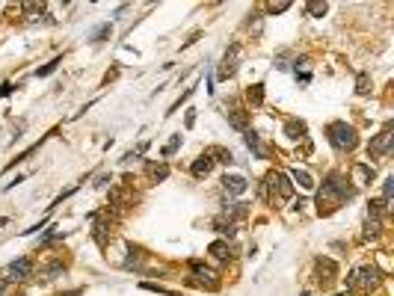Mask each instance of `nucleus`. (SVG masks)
Returning <instances> with one entry per match:
<instances>
[{
    "mask_svg": "<svg viewBox=\"0 0 394 296\" xmlns=\"http://www.w3.org/2000/svg\"><path fill=\"white\" fill-rule=\"evenodd\" d=\"M56 65H59V59H53L51 65H45V69H39V71H36V74H39V77H45V74H51V71L56 69Z\"/></svg>",
    "mask_w": 394,
    "mask_h": 296,
    "instance_id": "obj_17",
    "label": "nucleus"
},
{
    "mask_svg": "<svg viewBox=\"0 0 394 296\" xmlns=\"http://www.w3.org/2000/svg\"><path fill=\"white\" fill-rule=\"evenodd\" d=\"M178 142H181V137H175V140H172V142H169V145H166V148H163V154L169 157V154H172V151H175V148H178Z\"/></svg>",
    "mask_w": 394,
    "mask_h": 296,
    "instance_id": "obj_18",
    "label": "nucleus"
},
{
    "mask_svg": "<svg viewBox=\"0 0 394 296\" xmlns=\"http://www.w3.org/2000/svg\"><path fill=\"white\" fill-rule=\"evenodd\" d=\"M285 134H288L291 140H299V137L306 134V124H302V122H291L288 127H285Z\"/></svg>",
    "mask_w": 394,
    "mask_h": 296,
    "instance_id": "obj_10",
    "label": "nucleus"
},
{
    "mask_svg": "<svg viewBox=\"0 0 394 296\" xmlns=\"http://www.w3.org/2000/svg\"><path fill=\"white\" fill-rule=\"evenodd\" d=\"M309 12H311V15H323L326 3H309Z\"/></svg>",
    "mask_w": 394,
    "mask_h": 296,
    "instance_id": "obj_16",
    "label": "nucleus"
},
{
    "mask_svg": "<svg viewBox=\"0 0 394 296\" xmlns=\"http://www.w3.org/2000/svg\"><path fill=\"white\" fill-rule=\"evenodd\" d=\"M267 9H270V12H285V9H288V3H270Z\"/></svg>",
    "mask_w": 394,
    "mask_h": 296,
    "instance_id": "obj_19",
    "label": "nucleus"
},
{
    "mask_svg": "<svg viewBox=\"0 0 394 296\" xmlns=\"http://www.w3.org/2000/svg\"><path fill=\"white\" fill-rule=\"evenodd\" d=\"M356 175H359V184H361V181L374 178V169H371V166H365V163H359V166H356Z\"/></svg>",
    "mask_w": 394,
    "mask_h": 296,
    "instance_id": "obj_15",
    "label": "nucleus"
},
{
    "mask_svg": "<svg viewBox=\"0 0 394 296\" xmlns=\"http://www.w3.org/2000/svg\"><path fill=\"white\" fill-rule=\"evenodd\" d=\"M214 163H217V160H210L207 154H202L199 160H196V163H193V175H196V178H202V175H207Z\"/></svg>",
    "mask_w": 394,
    "mask_h": 296,
    "instance_id": "obj_7",
    "label": "nucleus"
},
{
    "mask_svg": "<svg viewBox=\"0 0 394 296\" xmlns=\"http://www.w3.org/2000/svg\"><path fill=\"white\" fill-rule=\"evenodd\" d=\"M228 122L234 124V127H240V130H246V124H249V113H246V110H231V113H228Z\"/></svg>",
    "mask_w": 394,
    "mask_h": 296,
    "instance_id": "obj_6",
    "label": "nucleus"
},
{
    "mask_svg": "<svg viewBox=\"0 0 394 296\" xmlns=\"http://www.w3.org/2000/svg\"><path fill=\"white\" fill-rule=\"evenodd\" d=\"M293 178H296V184H299V187H306V190H311V187H314V181H311L309 172H293Z\"/></svg>",
    "mask_w": 394,
    "mask_h": 296,
    "instance_id": "obj_13",
    "label": "nucleus"
},
{
    "mask_svg": "<svg viewBox=\"0 0 394 296\" xmlns=\"http://www.w3.org/2000/svg\"><path fill=\"white\" fill-rule=\"evenodd\" d=\"M359 92H361V95L368 92V77H365V74H361V77H359Z\"/></svg>",
    "mask_w": 394,
    "mask_h": 296,
    "instance_id": "obj_21",
    "label": "nucleus"
},
{
    "mask_svg": "<svg viewBox=\"0 0 394 296\" xmlns=\"http://www.w3.org/2000/svg\"><path fill=\"white\" fill-rule=\"evenodd\" d=\"M249 101H252V104H261V101H264V86H261V83L249 86Z\"/></svg>",
    "mask_w": 394,
    "mask_h": 296,
    "instance_id": "obj_11",
    "label": "nucleus"
},
{
    "mask_svg": "<svg viewBox=\"0 0 394 296\" xmlns=\"http://www.w3.org/2000/svg\"><path fill=\"white\" fill-rule=\"evenodd\" d=\"M344 199H350V187L344 184L338 175H332L323 184V190L317 195V205H320V213H332V210L341 205Z\"/></svg>",
    "mask_w": 394,
    "mask_h": 296,
    "instance_id": "obj_1",
    "label": "nucleus"
},
{
    "mask_svg": "<svg viewBox=\"0 0 394 296\" xmlns=\"http://www.w3.org/2000/svg\"><path fill=\"white\" fill-rule=\"evenodd\" d=\"M110 33V24H104L101 30H98V33H95V42H98V39H104V36Z\"/></svg>",
    "mask_w": 394,
    "mask_h": 296,
    "instance_id": "obj_20",
    "label": "nucleus"
},
{
    "mask_svg": "<svg viewBox=\"0 0 394 296\" xmlns=\"http://www.w3.org/2000/svg\"><path fill=\"white\" fill-rule=\"evenodd\" d=\"M30 276V261H18V264H9L3 279L6 281H18V279H27Z\"/></svg>",
    "mask_w": 394,
    "mask_h": 296,
    "instance_id": "obj_4",
    "label": "nucleus"
},
{
    "mask_svg": "<svg viewBox=\"0 0 394 296\" xmlns=\"http://www.w3.org/2000/svg\"><path fill=\"white\" fill-rule=\"evenodd\" d=\"M377 270L374 267H361V270H353L350 273V284H356V287H371L374 281H377Z\"/></svg>",
    "mask_w": 394,
    "mask_h": 296,
    "instance_id": "obj_3",
    "label": "nucleus"
},
{
    "mask_svg": "<svg viewBox=\"0 0 394 296\" xmlns=\"http://www.w3.org/2000/svg\"><path fill=\"white\" fill-rule=\"evenodd\" d=\"M223 187H225V192L240 195V192H246V178H243V175H225V178H223Z\"/></svg>",
    "mask_w": 394,
    "mask_h": 296,
    "instance_id": "obj_5",
    "label": "nucleus"
},
{
    "mask_svg": "<svg viewBox=\"0 0 394 296\" xmlns=\"http://www.w3.org/2000/svg\"><path fill=\"white\" fill-rule=\"evenodd\" d=\"M210 255H217V258H228V246H225L223 240L210 243Z\"/></svg>",
    "mask_w": 394,
    "mask_h": 296,
    "instance_id": "obj_12",
    "label": "nucleus"
},
{
    "mask_svg": "<svg viewBox=\"0 0 394 296\" xmlns=\"http://www.w3.org/2000/svg\"><path fill=\"white\" fill-rule=\"evenodd\" d=\"M205 154L210 157V160H214V157H220V163H231V160H234V157H231V151H225V148H217V145H214V148H207Z\"/></svg>",
    "mask_w": 394,
    "mask_h": 296,
    "instance_id": "obj_9",
    "label": "nucleus"
},
{
    "mask_svg": "<svg viewBox=\"0 0 394 296\" xmlns=\"http://www.w3.org/2000/svg\"><path fill=\"white\" fill-rule=\"evenodd\" d=\"M246 145H249V148H255V154H258V157L264 154V151H261V142H258V137L252 134V130H246Z\"/></svg>",
    "mask_w": 394,
    "mask_h": 296,
    "instance_id": "obj_14",
    "label": "nucleus"
},
{
    "mask_svg": "<svg viewBox=\"0 0 394 296\" xmlns=\"http://www.w3.org/2000/svg\"><path fill=\"white\" fill-rule=\"evenodd\" d=\"M388 140H391V127H385L377 140L371 142V151H374V154H382V151H385V145H388Z\"/></svg>",
    "mask_w": 394,
    "mask_h": 296,
    "instance_id": "obj_8",
    "label": "nucleus"
},
{
    "mask_svg": "<svg viewBox=\"0 0 394 296\" xmlns=\"http://www.w3.org/2000/svg\"><path fill=\"white\" fill-rule=\"evenodd\" d=\"M326 134H329V142H332L338 151L356 148V130H353L347 122H332L329 127H326Z\"/></svg>",
    "mask_w": 394,
    "mask_h": 296,
    "instance_id": "obj_2",
    "label": "nucleus"
}]
</instances>
